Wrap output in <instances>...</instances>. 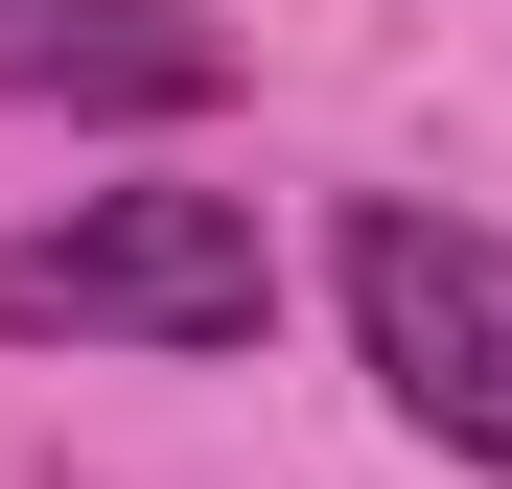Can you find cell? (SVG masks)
Here are the masks:
<instances>
[{
    "label": "cell",
    "instance_id": "6da1fadb",
    "mask_svg": "<svg viewBox=\"0 0 512 489\" xmlns=\"http://www.w3.org/2000/svg\"><path fill=\"white\" fill-rule=\"evenodd\" d=\"M280 326V233L233 187H70L47 233H0V350H163L210 373Z\"/></svg>",
    "mask_w": 512,
    "mask_h": 489
},
{
    "label": "cell",
    "instance_id": "7a4b0ae2",
    "mask_svg": "<svg viewBox=\"0 0 512 489\" xmlns=\"http://www.w3.org/2000/svg\"><path fill=\"white\" fill-rule=\"evenodd\" d=\"M326 280H350V350H373V396H396L443 466H489V489H512V233H466V210L373 187L350 233H326Z\"/></svg>",
    "mask_w": 512,
    "mask_h": 489
},
{
    "label": "cell",
    "instance_id": "3957f363",
    "mask_svg": "<svg viewBox=\"0 0 512 489\" xmlns=\"http://www.w3.org/2000/svg\"><path fill=\"white\" fill-rule=\"evenodd\" d=\"M233 47L187 0H0V117H210Z\"/></svg>",
    "mask_w": 512,
    "mask_h": 489
}]
</instances>
